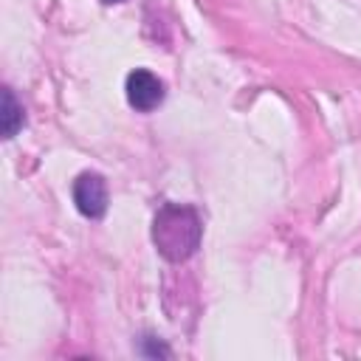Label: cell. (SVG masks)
I'll return each instance as SVG.
<instances>
[{
    "label": "cell",
    "mask_w": 361,
    "mask_h": 361,
    "mask_svg": "<svg viewBox=\"0 0 361 361\" xmlns=\"http://www.w3.org/2000/svg\"><path fill=\"white\" fill-rule=\"evenodd\" d=\"M0 127H3V135L11 138L20 127H23V107L17 104L11 87H3V110H0Z\"/></svg>",
    "instance_id": "4"
},
{
    "label": "cell",
    "mask_w": 361,
    "mask_h": 361,
    "mask_svg": "<svg viewBox=\"0 0 361 361\" xmlns=\"http://www.w3.org/2000/svg\"><path fill=\"white\" fill-rule=\"evenodd\" d=\"M73 200L85 217H102L107 212V183L96 172H82L73 180Z\"/></svg>",
    "instance_id": "2"
},
{
    "label": "cell",
    "mask_w": 361,
    "mask_h": 361,
    "mask_svg": "<svg viewBox=\"0 0 361 361\" xmlns=\"http://www.w3.org/2000/svg\"><path fill=\"white\" fill-rule=\"evenodd\" d=\"M127 102L147 113V110H155L161 102H164V85L155 73L144 71V68H135L130 76H127Z\"/></svg>",
    "instance_id": "3"
},
{
    "label": "cell",
    "mask_w": 361,
    "mask_h": 361,
    "mask_svg": "<svg viewBox=\"0 0 361 361\" xmlns=\"http://www.w3.org/2000/svg\"><path fill=\"white\" fill-rule=\"evenodd\" d=\"M200 217L195 209L189 206H178V203H166L152 223V240L158 245V251L169 259V262H180L186 257L195 254V248L200 245Z\"/></svg>",
    "instance_id": "1"
}]
</instances>
